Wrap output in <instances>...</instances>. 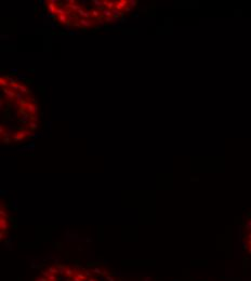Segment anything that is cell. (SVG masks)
Segmentation results:
<instances>
[{
    "mask_svg": "<svg viewBox=\"0 0 251 281\" xmlns=\"http://www.w3.org/2000/svg\"><path fill=\"white\" fill-rule=\"evenodd\" d=\"M30 135H31L30 131H28L27 129H22L20 131H17V132H14V134H13V140H14V142H22V140H24L25 138L29 137Z\"/></svg>",
    "mask_w": 251,
    "mask_h": 281,
    "instance_id": "obj_1",
    "label": "cell"
},
{
    "mask_svg": "<svg viewBox=\"0 0 251 281\" xmlns=\"http://www.w3.org/2000/svg\"><path fill=\"white\" fill-rule=\"evenodd\" d=\"M25 110L28 112L29 116H37L38 112V106L36 104H33L30 102H27L25 105Z\"/></svg>",
    "mask_w": 251,
    "mask_h": 281,
    "instance_id": "obj_2",
    "label": "cell"
},
{
    "mask_svg": "<svg viewBox=\"0 0 251 281\" xmlns=\"http://www.w3.org/2000/svg\"><path fill=\"white\" fill-rule=\"evenodd\" d=\"M2 90H3V94H4V97H6L7 101H9V102H14L15 101V94H16V92H14L13 90L9 89V88L2 89Z\"/></svg>",
    "mask_w": 251,
    "mask_h": 281,
    "instance_id": "obj_3",
    "label": "cell"
},
{
    "mask_svg": "<svg viewBox=\"0 0 251 281\" xmlns=\"http://www.w3.org/2000/svg\"><path fill=\"white\" fill-rule=\"evenodd\" d=\"M9 227H10V224H9L8 219H4V217H0V232L7 233L8 230H9Z\"/></svg>",
    "mask_w": 251,
    "mask_h": 281,
    "instance_id": "obj_4",
    "label": "cell"
},
{
    "mask_svg": "<svg viewBox=\"0 0 251 281\" xmlns=\"http://www.w3.org/2000/svg\"><path fill=\"white\" fill-rule=\"evenodd\" d=\"M77 14H78L79 16H80V19H88V20H90L91 17H92V14H91V12L90 11H87V10H85V9L82 8V9H80V10L77 12Z\"/></svg>",
    "mask_w": 251,
    "mask_h": 281,
    "instance_id": "obj_5",
    "label": "cell"
},
{
    "mask_svg": "<svg viewBox=\"0 0 251 281\" xmlns=\"http://www.w3.org/2000/svg\"><path fill=\"white\" fill-rule=\"evenodd\" d=\"M128 6H129V1H127V0H119V1H116V8L118 11H122L124 9H126Z\"/></svg>",
    "mask_w": 251,
    "mask_h": 281,
    "instance_id": "obj_6",
    "label": "cell"
},
{
    "mask_svg": "<svg viewBox=\"0 0 251 281\" xmlns=\"http://www.w3.org/2000/svg\"><path fill=\"white\" fill-rule=\"evenodd\" d=\"M75 277H77L80 281H86L88 280V277L85 274V270H80V269H75Z\"/></svg>",
    "mask_w": 251,
    "mask_h": 281,
    "instance_id": "obj_7",
    "label": "cell"
},
{
    "mask_svg": "<svg viewBox=\"0 0 251 281\" xmlns=\"http://www.w3.org/2000/svg\"><path fill=\"white\" fill-rule=\"evenodd\" d=\"M78 22L81 25V27H86V28H89V27H92L94 25L92 22H91V20H88V19H79Z\"/></svg>",
    "mask_w": 251,
    "mask_h": 281,
    "instance_id": "obj_8",
    "label": "cell"
},
{
    "mask_svg": "<svg viewBox=\"0 0 251 281\" xmlns=\"http://www.w3.org/2000/svg\"><path fill=\"white\" fill-rule=\"evenodd\" d=\"M28 131L33 132V131H36L38 129V122H35V121H31L29 120V122H27V128H26Z\"/></svg>",
    "mask_w": 251,
    "mask_h": 281,
    "instance_id": "obj_9",
    "label": "cell"
},
{
    "mask_svg": "<svg viewBox=\"0 0 251 281\" xmlns=\"http://www.w3.org/2000/svg\"><path fill=\"white\" fill-rule=\"evenodd\" d=\"M54 3H57V1H55V0H51L49 3H48V9H49V12L50 13H55L56 12V9H57V6L56 4H54Z\"/></svg>",
    "mask_w": 251,
    "mask_h": 281,
    "instance_id": "obj_10",
    "label": "cell"
},
{
    "mask_svg": "<svg viewBox=\"0 0 251 281\" xmlns=\"http://www.w3.org/2000/svg\"><path fill=\"white\" fill-rule=\"evenodd\" d=\"M74 275H75V269H73L71 267H69V266H66L65 271H64V276L70 279V278L74 277Z\"/></svg>",
    "mask_w": 251,
    "mask_h": 281,
    "instance_id": "obj_11",
    "label": "cell"
},
{
    "mask_svg": "<svg viewBox=\"0 0 251 281\" xmlns=\"http://www.w3.org/2000/svg\"><path fill=\"white\" fill-rule=\"evenodd\" d=\"M0 85L2 87V89L10 88V83H9L8 78H4V77H0Z\"/></svg>",
    "mask_w": 251,
    "mask_h": 281,
    "instance_id": "obj_12",
    "label": "cell"
},
{
    "mask_svg": "<svg viewBox=\"0 0 251 281\" xmlns=\"http://www.w3.org/2000/svg\"><path fill=\"white\" fill-rule=\"evenodd\" d=\"M57 20L61 22L62 24H66L67 22H69V17H68L67 14H63V15H57Z\"/></svg>",
    "mask_w": 251,
    "mask_h": 281,
    "instance_id": "obj_13",
    "label": "cell"
},
{
    "mask_svg": "<svg viewBox=\"0 0 251 281\" xmlns=\"http://www.w3.org/2000/svg\"><path fill=\"white\" fill-rule=\"evenodd\" d=\"M23 97H24V94L22 92H16L15 94V104H22L23 102Z\"/></svg>",
    "mask_w": 251,
    "mask_h": 281,
    "instance_id": "obj_14",
    "label": "cell"
},
{
    "mask_svg": "<svg viewBox=\"0 0 251 281\" xmlns=\"http://www.w3.org/2000/svg\"><path fill=\"white\" fill-rule=\"evenodd\" d=\"M0 217H4V219H8V217H9L8 210L4 209L2 206H1V209H0Z\"/></svg>",
    "mask_w": 251,
    "mask_h": 281,
    "instance_id": "obj_15",
    "label": "cell"
},
{
    "mask_svg": "<svg viewBox=\"0 0 251 281\" xmlns=\"http://www.w3.org/2000/svg\"><path fill=\"white\" fill-rule=\"evenodd\" d=\"M47 270L49 271L50 274H53V275H57L58 274V270H57V267L56 266H49Z\"/></svg>",
    "mask_w": 251,
    "mask_h": 281,
    "instance_id": "obj_16",
    "label": "cell"
},
{
    "mask_svg": "<svg viewBox=\"0 0 251 281\" xmlns=\"http://www.w3.org/2000/svg\"><path fill=\"white\" fill-rule=\"evenodd\" d=\"M102 14H103L105 17H111V16H113V11L109 10V9H106V8H105L104 10L102 11Z\"/></svg>",
    "mask_w": 251,
    "mask_h": 281,
    "instance_id": "obj_17",
    "label": "cell"
},
{
    "mask_svg": "<svg viewBox=\"0 0 251 281\" xmlns=\"http://www.w3.org/2000/svg\"><path fill=\"white\" fill-rule=\"evenodd\" d=\"M19 92H22L23 94H25V93H28L29 92V90L27 89V87L24 84V83H20V89H19Z\"/></svg>",
    "mask_w": 251,
    "mask_h": 281,
    "instance_id": "obj_18",
    "label": "cell"
},
{
    "mask_svg": "<svg viewBox=\"0 0 251 281\" xmlns=\"http://www.w3.org/2000/svg\"><path fill=\"white\" fill-rule=\"evenodd\" d=\"M91 14H92V17L98 19V17H100V14H102V12H100L98 9H93V10L91 11Z\"/></svg>",
    "mask_w": 251,
    "mask_h": 281,
    "instance_id": "obj_19",
    "label": "cell"
},
{
    "mask_svg": "<svg viewBox=\"0 0 251 281\" xmlns=\"http://www.w3.org/2000/svg\"><path fill=\"white\" fill-rule=\"evenodd\" d=\"M65 268H66V266H64V265H60V266H57V270H58V274H61V275H64V271H65Z\"/></svg>",
    "mask_w": 251,
    "mask_h": 281,
    "instance_id": "obj_20",
    "label": "cell"
},
{
    "mask_svg": "<svg viewBox=\"0 0 251 281\" xmlns=\"http://www.w3.org/2000/svg\"><path fill=\"white\" fill-rule=\"evenodd\" d=\"M112 11H113V17H114V19H116V17L118 19V16H119V14H120L121 12L118 11L117 9H114V10H112Z\"/></svg>",
    "mask_w": 251,
    "mask_h": 281,
    "instance_id": "obj_21",
    "label": "cell"
},
{
    "mask_svg": "<svg viewBox=\"0 0 251 281\" xmlns=\"http://www.w3.org/2000/svg\"><path fill=\"white\" fill-rule=\"evenodd\" d=\"M92 3H94L95 6H97L99 9H100V7H102V6H104L103 4V1H100V0H93L92 1Z\"/></svg>",
    "mask_w": 251,
    "mask_h": 281,
    "instance_id": "obj_22",
    "label": "cell"
},
{
    "mask_svg": "<svg viewBox=\"0 0 251 281\" xmlns=\"http://www.w3.org/2000/svg\"><path fill=\"white\" fill-rule=\"evenodd\" d=\"M49 281H56V275H53V274H50L49 277L47 278Z\"/></svg>",
    "mask_w": 251,
    "mask_h": 281,
    "instance_id": "obj_23",
    "label": "cell"
},
{
    "mask_svg": "<svg viewBox=\"0 0 251 281\" xmlns=\"http://www.w3.org/2000/svg\"><path fill=\"white\" fill-rule=\"evenodd\" d=\"M6 131H7L6 126H4L3 124H1V125H0V135H3L4 133H6Z\"/></svg>",
    "mask_w": 251,
    "mask_h": 281,
    "instance_id": "obj_24",
    "label": "cell"
},
{
    "mask_svg": "<svg viewBox=\"0 0 251 281\" xmlns=\"http://www.w3.org/2000/svg\"><path fill=\"white\" fill-rule=\"evenodd\" d=\"M246 229H247V230H251V220H249L247 223H246Z\"/></svg>",
    "mask_w": 251,
    "mask_h": 281,
    "instance_id": "obj_25",
    "label": "cell"
},
{
    "mask_svg": "<svg viewBox=\"0 0 251 281\" xmlns=\"http://www.w3.org/2000/svg\"><path fill=\"white\" fill-rule=\"evenodd\" d=\"M136 3H138V1H134V0H130V1H129V6H130L131 8H132V7H135Z\"/></svg>",
    "mask_w": 251,
    "mask_h": 281,
    "instance_id": "obj_26",
    "label": "cell"
},
{
    "mask_svg": "<svg viewBox=\"0 0 251 281\" xmlns=\"http://www.w3.org/2000/svg\"><path fill=\"white\" fill-rule=\"evenodd\" d=\"M0 237H1V241H3V239H6V237H7V233L0 232Z\"/></svg>",
    "mask_w": 251,
    "mask_h": 281,
    "instance_id": "obj_27",
    "label": "cell"
},
{
    "mask_svg": "<svg viewBox=\"0 0 251 281\" xmlns=\"http://www.w3.org/2000/svg\"><path fill=\"white\" fill-rule=\"evenodd\" d=\"M105 21L108 22V23H112V22L114 21V17H113V16H111V17H105Z\"/></svg>",
    "mask_w": 251,
    "mask_h": 281,
    "instance_id": "obj_28",
    "label": "cell"
},
{
    "mask_svg": "<svg viewBox=\"0 0 251 281\" xmlns=\"http://www.w3.org/2000/svg\"><path fill=\"white\" fill-rule=\"evenodd\" d=\"M92 271H95L97 274H102V273H101V269H100V268H93Z\"/></svg>",
    "mask_w": 251,
    "mask_h": 281,
    "instance_id": "obj_29",
    "label": "cell"
},
{
    "mask_svg": "<svg viewBox=\"0 0 251 281\" xmlns=\"http://www.w3.org/2000/svg\"><path fill=\"white\" fill-rule=\"evenodd\" d=\"M70 279H71L70 281H80V280H79L78 278H77V277H75V276H74V277H73V278H70Z\"/></svg>",
    "mask_w": 251,
    "mask_h": 281,
    "instance_id": "obj_30",
    "label": "cell"
},
{
    "mask_svg": "<svg viewBox=\"0 0 251 281\" xmlns=\"http://www.w3.org/2000/svg\"><path fill=\"white\" fill-rule=\"evenodd\" d=\"M88 281H98L97 279H94V278H92V277H90V278H88Z\"/></svg>",
    "mask_w": 251,
    "mask_h": 281,
    "instance_id": "obj_31",
    "label": "cell"
}]
</instances>
